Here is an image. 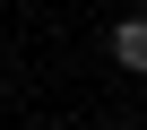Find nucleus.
I'll use <instances>...</instances> for the list:
<instances>
[{"label": "nucleus", "mask_w": 147, "mask_h": 130, "mask_svg": "<svg viewBox=\"0 0 147 130\" xmlns=\"http://www.w3.org/2000/svg\"><path fill=\"white\" fill-rule=\"evenodd\" d=\"M113 61H121L130 78H147V18H121L113 26Z\"/></svg>", "instance_id": "f257e3e1"}]
</instances>
